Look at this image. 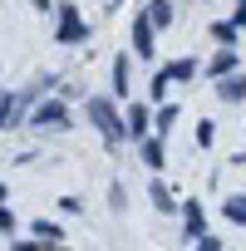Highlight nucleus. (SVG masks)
<instances>
[{"label":"nucleus","mask_w":246,"mask_h":251,"mask_svg":"<svg viewBox=\"0 0 246 251\" xmlns=\"http://www.w3.org/2000/svg\"><path fill=\"white\" fill-rule=\"evenodd\" d=\"M89 118H94V128H98V138H103L108 148L123 143V123H118V108H113L108 99H89Z\"/></svg>","instance_id":"1"},{"label":"nucleus","mask_w":246,"mask_h":251,"mask_svg":"<svg viewBox=\"0 0 246 251\" xmlns=\"http://www.w3.org/2000/svg\"><path fill=\"white\" fill-rule=\"evenodd\" d=\"M30 128H69V108L59 103V99H49V103H35L30 108Z\"/></svg>","instance_id":"2"},{"label":"nucleus","mask_w":246,"mask_h":251,"mask_svg":"<svg viewBox=\"0 0 246 251\" xmlns=\"http://www.w3.org/2000/svg\"><path fill=\"white\" fill-rule=\"evenodd\" d=\"M89 35V25L79 20V5H59V45H79Z\"/></svg>","instance_id":"3"},{"label":"nucleus","mask_w":246,"mask_h":251,"mask_svg":"<svg viewBox=\"0 0 246 251\" xmlns=\"http://www.w3.org/2000/svg\"><path fill=\"white\" fill-rule=\"evenodd\" d=\"M123 138H148V108L143 103H133L123 113Z\"/></svg>","instance_id":"4"},{"label":"nucleus","mask_w":246,"mask_h":251,"mask_svg":"<svg viewBox=\"0 0 246 251\" xmlns=\"http://www.w3.org/2000/svg\"><path fill=\"white\" fill-rule=\"evenodd\" d=\"M133 50H138L143 59L158 50V45H153V25H148V15H138V20H133Z\"/></svg>","instance_id":"5"},{"label":"nucleus","mask_w":246,"mask_h":251,"mask_svg":"<svg viewBox=\"0 0 246 251\" xmlns=\"http://www.w3.org/2000/svg\"><path fill=\"white\" fill-rule=\"evenodd\" d=\"M217 94H221L226 103H241V94H246V79H241V69H236V74H221V79H217Z\"/></svg>","instance_id":"6"},{"label":"nucleus","mask_w":246,"mask_h":251,"mask_svg":"<svg viewBox=\"0 0 246 251\" xmlns=\"http://www.w3.org/2000/svg\"><path fill=\"white\" fill-rule=\"evenodd\" d=\"M143 15H148L153 30H168V25H172V0H148V10H143Z\"/></svg>","instance_id":"7"},{"label":"nucleus","mask_w":246,"mask_h":251,"mask_svg":"<svg viewBox=\"0 0 246 251\" xmlns=\"http://www.w3.org/2000/svg\"><path fill=\"white\" fill-rule=\"evenodd\" d=\"M15 113H20V99L15 94H0V128H15Z\"/></svg>","instance_id":"8"},{"label":"nucleus","mask_w":246,"mask_h":251,"mask_svg":"<svg viewBox=\"0 0 246 251\" xmlns=\"http://www.w3.org/2000/svg\"><path fill=\"white\" fill-rule=\"evenodd\" d=\"M143 163H148L153 173L163 168V138H143Z\"/></svg>","instance_id":"9"},{"label":"nucleus","mask_w":246,"mask_h":251,"mask_svg":"<svg viewBox=\"0 0 246 251\" xmlns=\"http://www.w3.org/2000/svg\"><path fill=\"white\" fill-rule=\"evenodd\" d=\"M113 94H118V99L128 94V59H123V54L113 59Z\"/></svg>","instance_id":"10"},{"label":"nucleus","mask_w":246,"mask_h":251,"mask_svg":"<svg viewBox=\"0 0 246 251\" xmlns=\"http://www.w3.org/2000/svg\"><path fill=\"white\" fill-rule=\"evenodd\" d=\"M231 69H236V50H231V45H226V50H221V54H217V59H212V74H217V79H221V74H231Z\"/></svg>","instance_id":"11"},{"label":"nucleus","mask_w":246,"mask_h":251,"mask_svg":"<svg viewBox=\"0 0 246 251\" xmlns=\"http://www.w3.org/2000/svg\"><path fill=\"white\" fill-rule=\"evenodd\" d=\"M163 74H168V79H192V74H197V59H172Z\"/></svg>","instance_id":"12"},{"label":"nucleus","mask_w":246,"mask_h":251,"mask_svg":"<svg viewBox=\"0 0 246 251\" xmlns=\"http://www.w3.org/2000/svg\"><path fill=\"white\" fill-rule=\"evenodd\" d=\"M221 212H226V222H236V226H241V222H246V197H241V192H236V197H226V207H221Z\"/></svg>","instance_id":"13"},{"label":"nucleus","mask_w":246,"mask_h":251,"mask_svg":"<svg viewBox=\"0 0 246 251\" xmlns=\"http://www.w3.org/2000/svg\"><path fill=\"white\" fill-rule=\"evenodd\" d=\"M153 207H158V212H172V207H177V202H172V192H168L163 182H153Z\"/></svg>","instance_id":"14"},{"label":"nucleus","mask_w":246,"mask_h":251,"mask_svg":"<svg viewBox=\"0 0 246 251\" xmlns=\"http://www.w3.org/2000/svg\"><path fill=\"white\" fill-rule=\"evenodd\" d=\"M172 123H177V108H172V103H163V108H158V138L172 128Z\"/></svg>","instance_id":"15"},{"label":"nucleus","mask_w":246,"mask_h":251,"mask_svg":"<svg viewBox=\"0 0 246 251\" xmlns=\"http://www.w3.org/2000/svg\"><path fill=\"white\" fill-rule=\"evenodd\" d=\"M212 35H217V40H221V45H231V40H236V35H241V30H236V25H231V20H221V25H212Z\"/></svg>","instance_id":"16"},{"label":"nucleus","mask_w":246,"mask_h":251,"mask_svg":"<svg viewBox=\"0 0 246 251\" xmlns=\"http://www.w3.org/2000/svg\"><path fill=\"white\" fill-rule=\"evenodd\" d=\"M202 222H207V217H202V207H197V202H187V231H192V236L202 231Z\"/></svg>","instance_id":"17"},{"label":"nucleus","mask_w":246,"mask_h":251,"mask_svg":"<svg viewBox=\"0 0 246 251\" xmlns=\"http://www.w3.org/2000/svg\"><path fill=\"white\" fill-rule=\"evenodd\" d=\"M35 236H45V241H59V236H64V231H59V226H54V222H35Z\"/></svg>","instance_id":"18"},{"label":"nucleus","mask_w":246,"mask_h":251,"mask_svg":"<svg viewBox=\"0 0 246 251\" xmlns=\"http://www.w3.org/2000/svg\"><path fill=\"white\" fill-rule=\"evenodd\" d=\"M148 94H153V99H163V94H168V74H163V69L153 74V84H148Z\"/></svg>","instance_id":"19"},{"label":"nucleus","mask_w":246,"mask_h":251,"mask_svg":"<svg viewBox=\"0 0 246 251\" xmlns=\"http://www.w3.org/2000/svg\"><path fill=\"white\" fill-rule=\"evenodd\" d=\"M192 251H221V241L217 236H202V246H192Z\"/></svg>","instance_id":"20"},{"label":"nucleus","mask_w":246,"mask_h":251,"mask_svg":"<svg viewBox=\"0 0 246 251\" xmlns=\"http://www.w3.org/2000/svg\"><path fill=\"white\" fill-rule=\"evenodd\" d=\"M30 5H35V10H49V5H54V0H30Z\"/></svg>","instance_id":"21"},{"label":"nucleus","mask_w":246,"mask_h":251,"mask_svg":"<svg viewBox=\"0 0 246 251\" xmlns=\"http://www.w3.org/2000/svg\"><path fill=\"white\" fill-rule=\"evenodd\" d=\"M15 251H40V246H30V241H25V246H15Z\"/></svg>","instance_id":"22"},{"label":"nucleus","mask_w":246,"mask_h":251,"mask_svg":"<svg viewBox=\"0 0 246 251\" xmlns=\"http://www.w3.org/2000/svg\"><path fill=\"white\" fill-rule=\"evenodd\" d=\"M113 5H118V0H113Z\"/></svg>","instance_id":"23"}]
</instances>
